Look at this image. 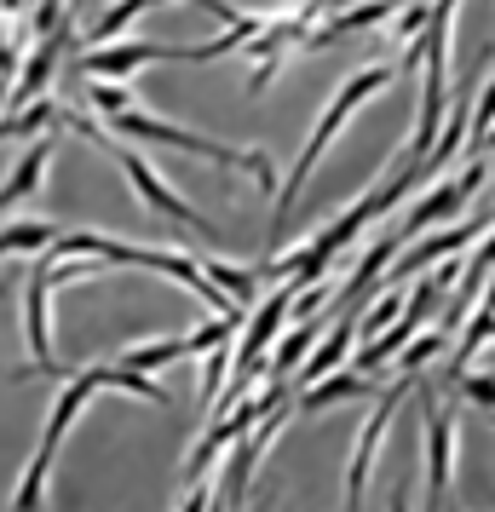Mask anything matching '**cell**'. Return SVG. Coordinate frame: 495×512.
<instances>
[{
    "mask_svg": "<svg viewBox=\"0 0 495 512\" xmlns=\"http://www.w3.org/2000/svg\"><path fill=\"white\" fill-rule=\"evenodd\" d=\"M490 150H495V121H490V133L478 139V156H490Z\"/></svg>",
    "mask_w": 495,
    "mask_h": 512,
    "instance_id": "obj_31",
    "label": "cell"
},
{
    "mask_svg": "<svg viewBox=\"0 0 495 512\" xmlns=\"http://www.w3.org/2000/svg\"><path fill=\"white\" fill-rule=\"evenodd\" d=\"M110 127H116L121 139L173 144V150H185V156H202V162H213V167L248 173V179L260 185V196H271V202H277V167H271V156H265V150H236V144H219V139H208V133H190V127H179V121H167V116H144L139 104H133V110H121Z\"/></svg>",
    "mask_w": 495,
    "mask_h": 512,
    "instance_id": "obj_1",
    "label": "cell"
},
{
    "mask_svg": "<svg viewBox=\"0 0 495 512\" xmlns=\"http://www.w3.org/2000/svg\"><path fill=\"white\" fill-rule=\"evenodd\" d=\"M110 156H116L121 162V173H127V185L139 190V202L150 213H162V219H173V225H179V231H196V236H219V225H213V219H202V213L190 208L185 196H179V190L167 185L162 173H156V167L144 162L139 150H127V144H110Z\"/></svg>",
    "mask_w": 495,
    "mask_h": 512,
    "instance_id": "obj_5",
    "label": "cell"
},
{
    "mask_svg": "<svg viewBox=\"0 0 495 512\" xmlns=\"http://www.w3.org/2000/svg\"><path fill=\"white\" fill-rule=\"evenodd\" d=\"M58 236H64V231H58L52 219H18V225H6V231H0V259H12V254H47Z\"/></svg>",
    "mask_w": 495,
    "mask_h": 512,
    "instance_id": "obj_18",
    "label": "cell"
},
{
    "mask_svg": "<svg viewBox=\"0 0 495 512\" xmlns=\"http://www.w3.org/2000/svg\"><path fill=\"white\" fill-rule=\"evenodd\" d=\"M398 317H403V294H398V288H386V294L357 317V334H375L380 323H398Z\"/></svg>",
    "mask_w": 495,
    "mask_h": 512,
    "instance_id": "obj_28",
    "label": "cell"
},
{
    "mask_svg": "<svg viewBox=\"0 0 495 512\" xmlns=\"http://www.w3.org/2000/svg\"><path fill=\"white\" fill-rule=\"evenodd\" d=\"M277 403H288V392L277 386V380H271L265 392H242V397H236L231 409H225V415L213 420L208 432H202V438L190 443V455H185V484L208 478L213 461H219V455H225V449H231L236 438H248V432H254V426H260V420L271 415V409H277Z\"/></svg>",
    "mask_w": 495,
    "mask_h": 512,
    "instance_id": "obj_3",
    "label": "cell"
},
{
    "mask_svg": "<svg viewBox=\"0 0 495 512\" xmlns=\"http://www.w3.org/2000/svg\"><path fill=\"white\" fill-rule=\"evenodd\" d=\"M47 173H52V139H29V150L12 162L6 185H0V213L12 208V202H24V196H41Z\"/></svg>",
    "mask_w": 495,
    "mask_h": 512,
    "instance_id": "obj_11",
    "label": "cell"
},
{
    "mask_svg": "<svg viewBox=\"0 0 495 512\" xmlns=\"http://www.w3.org/2000/svg\"><path fill=\"white\" fill-rule=\"evenodd\" d=\"M150 6H156V0H110V6L98 12L93 24H87V35H81V52H93V47H110V41H116L121 29L133 24L139 12H150Z\"/></svg>",
    "mask_w": 495,
    "mask_h": 512,
    "instance_id": "obj_16",
    "label": "cell"
},
{
    "mask_svg": "<svg viewBox=\"0 0 495 512\" xmlns=\"http://www.w3.org/2000/svg\"><path fill=\"white\" fill-rule=\"evenodd\" d=\"M81 374H87L93 386H116V392H133V397H144V403H156V409H173V397L162 392V380L127 369V363H87Z\"/></svg>",
    "mask_w": 495,
    "mask_h": 512,
    "instance_id": "obj_14",
    "label": "cell"
},
{
    "mask_svg": "<svg viewBox=\"0 0 495 512\" xmlns=\"http://www.w3.org/2000/svg\"><path fill=\"white\" fill-rule=\"evenodd\" d=\"M392 512H409V489H398V495H392Z\"/></svg>",
    "mask_w": 495,
    "mask_h": 512,
    "instance_id": "obj_32",
    "label": "cell"
},
{
    "mask_svg": "<svg viewBox=\"0 0 495 512\" xmlns=\"http://www.w3.org/2000/svg\"><path fill=\"white\" fill-rule=\"evenodd\" d=\"M392 64H369V70H357L340 93L323 104V116H317V127H311V139H306V150H300V162H294V173H288L283 185H277V231H283V219H288V208H294V196L306 190V179L317 173V162H323V150L334 144V133H346V121L369 104L375 93H386L392 87Z\"/></svg>",
    "mask_w": 495,
    "mask_h": 512,
    "instance_id": "obj_2",
    "label": "cell"
},
{
    "mask_svg": "<svg viewBox=\"0 0 495 512\" xmlns=\"http://www.w3.org/2000/svg\"><path fill=\"white\" fill-rule=\"evenodd\" d=\"M213 489H219V484H208V478H196V484H185V501H179V512H208Z\"/></svg>",
    "mask_w": 495,
    "mask_h": 512,
    "instance_id": "obj_30",
    "label": "cell"
},
{
    "mask_svg": "<svg viewBox=\"0 0 495 512\" xmlns=\"http://www.w3.org/2000/svg\"><path fill=\"white\" fill-rule=\"evenodd\" d=\"M93 392H98V386L81 369L58 386V397H52V415H47V432H41V443H47V449H58V443H64V432L81 420V409H87V397H93Z\"/></svg>",
    "mask_w": 495,
    "mask_h": 512,
    "instance_id": "obj_12",
    "label": "cell"
},
{
    "mask_svg": "<svg viewBox=\"0 0 495 512\" xmlns=\"http://www.w3.org/2000/svg\"><path fill=\"white\" fill-rule=\"evenodd\" d=\"M490 219H495V208H490Z\"/></svg>",
    "mask_w": 495,
    "mask_h": 512,
    "instance_id": "obj_36",
    "label": "cell"
},
{
    "mask_svg": "<svg viewBox=\"0 0 495 512\" xmlns=\"http://www.w3.org/2000/svg\"><path fill=\"white\" fill-rule=\"evenodd\" d=\"M438 357H449V328L415 334V340L398 351V369H403V374H415V369H426V363H438ZM415 380H421V374H415Z\"/></svg>",
    "mask_w": 495,
    "mask_h": 512,
    "instance_id": "obj_25",
    "label": "cell"
},
{
    "mask_svg": "<svg viewBox=\"0 0 495 512\" xmlns=\"http://www.w3.org/2000/svg\"><path fill=\"white\" fill-rule=\"evenodd\" d=\"M398 254H403V236H380L375 248H369L363 259H357V271L346 277V294H352V300H363V294L375 288L380 271H392V259H398Z\"/></svg>",
    "mask_w": 495,
    "mask_h": 512,
    "instance_id": "obj_20",
    "label": "cell"
},
{
    "mask_svg": "<svg viewBox=\"0 0 495 512\" xmlns=\"http://www.w3.org/2000/svg\"><path fill=\"white\" fill-rule=\"evenodd\" d=\"M426 24H432V0H398V12H392V35H386V47L403 52V47H415L426 35Z\"/></svg>",
    "mask_w": 495,
    "mask_h": 512,
    "instance_id": "obj_24",
    "label": "cell"
},
{
    "mask_svg": "<svg viewBox=\"0 0 495 512\" xmlns=\"http://www.w3.org/2000/svg\"><path fill=\"white\" fill-rule=\"evenodd\" d=\"M352 397H380V386L369 374H323L317 386L300 392V415H317V409H329V403H352Z\"/></svg>",
    "mask_w": 495,
    "mask_h": 512,
    "instance_id": "obj_13",
    "label": "cell"
},
{
    "mask_svg": "<svg viewBox=\"0 0 495 512\" xmlns=\"http://www.w3.org/2000/svg\"><path fill=\"white\" fill-rule=\"evenodd\" d=\"M24 340H29V363L18 369V380H70L75 369L58 363V346H52V282L41 271H29L24 282Z\"/></svg>",
    "mask_w": 495,
    "mask_h": 512,
    "instance_id": "obj_6",
    "label": "cell"
},
{
    "mask_svg": "<svg viewBox=\"0 0 495 512\" xmlns=\"http://www.w3.org/2000/svg\"><path fill=\"white\" fill-rule=\"evenodd\" d=\"M300 6H329V0H300Z\"/></svg>",
    "mask_w": 495,
    "mask_h": 512,
    "instance_id": "obj_33",
    "label": "cell"
},
{
    "mask_svg": "<svg viewBox=\"0 0 495 512\" xmlns=\"http://www.w3.org/2000/svg\"><path fill=\"white\" fill-rule=\"evenodd\" d=\"M202 265V277L219 282L236 305H254V288H260V271H248V265H231V259H196Z\"/></svg>",
    "mask_w": 495,
    "mask_h": 512,
    "instance_id": "obj_23",
    "label": "cell"
},
{
    "mask_svg": "<svg viewBox=\"0 0 495 512\" xmlns=\"http://www.w3.org/2000/svg\"><path fill=\"white\" fill-rule=\"evenodd\" d=\"M317 334H323V323H317V317H306V323L283 328V340H277V351H271L265 374H283V369H294V363H306L311 346H317Z\"/></svg>",
    "mask_w": 495,
    "mask_h": 512,
    "instance_id": "obj_22",
    "label": "cell"
},
{
    "mask_svg": "<svg viewBox=\"0 0 495 512\" xmlns=\"http://www.w3.org/2000/svg\"><path fill=\"white\" fill-rule=\"evenodd\" d=\"M409 392H415V374H398V386L375 397V409H369L363 432H357L352 466H346V512H363V501H369V472H375V455H380V443H386V432H392V420H398V409H403V397H409Z\"/></svg>",
    "mask_w": 495,
    "mask_h": 512,
    "instance_id": "obj_4",
    "label": "cell"
},
{
    "mask_svg": "<svg viewBox=\"0 0 495 512\" xmlns=\"http://www.w3.org/2000/svg\"><path fill=\"white\" fill-rule=\"evenodd\" d=\"M352 346H357V317H352V323H340V328H334V334L323 340V346H311V357L300 363V374H294V380H300V386H317L323 374H334V363H340V357H346Z\"/></svg>",
    "mask_w": 495,
    "mask_h": 512,
    "instance_id": "obj_15",
    "label": "cell"
},
{
    "mask_svg": "<svg viewBox=\"0 0 495 512\" xmlns=\"http://www.w3.org/2000/svg\"><path fill=\"white\" fill-rule=\"evenodd\" d=\"M490 426H495V415H490Z\"/></svg>",
    "mask_w": 495,
    "mask_h": 512,
    "instance_id": "obj_35",
    "label": "cell"
},
{
    "mask_svg": "<svg viewBox=\"0 0 495 512\" xmlns=\"http://www.w3.org/2000/svg\"><path fill=\"white\" fill-rule=\"evenodd\" d=\"M190 47H162V41H110V47H93L81 52V75L93 81H121V75L144 70V64H185Z\"/></svg>",
    "mask_w": 495,
    "mask_h": 512,
    "instance_id": "obj_8",
    "label": "cell"
},
{
    "mask_svg": "<svg viewBox=\"0 0 495 512\" xmlns=\"http://www.w3.org/2000/svg\"><path fill=\"white\" fill-rule=\"evenodd\" d=\"M426 403V512L438 507L455 484V415L432 403V392L421 397Z\"/></svg>",
    "mask_w": 495,
    "mask_h": 512,
    "instance_id": "obj_9",
    "label": "cell"
},
{
    "mask_svg": "<svg viewBox=\"0 0 495 512\" xmlns=\"http://www.w3.org/2000/svg\"><path fill=\"white\" fill-rule=\"evenodd\" d=\"M75 6H81V0H75ZM75 6H70V12H75Z\"/></svg>",
    "mask_w": 495,
    "mask_h": 512,
    "instance_id": "obj_34",
    "label": "cell"
},
{
    "mask_svg": "<svg viewBox=\"0 0 495 512\" xmlns=\"http://www.w3.org/2000/svg\"><path fill=\"white\" fill-rule=\"evenodd\" d=\"M231 369H236V340L208 351V363H202V380H196V409H213L225 386H231Z\"/></svg>",
    "mask_w": 495,
    "mask_h": 512,
    "instance_id": "obj_19",
    "label": "cell"
},
{
    "mask_svg": "<svg viewBox=\"0 0 495 512\" xmlns=\"http://www.w3.org/2000/svg\"><path fill=\"white\" fill-rule=\"evenodd\" d=\"M455 392L467 397L472 409L495 415V374H455Z\"/></svg>",
    "mask_w": 495,
    "mask_h": 512,
    "instance_id": "obj_29",
    "label": "cell"
},
{
    "mask_svg": "<svg viewBox=\"0 0 495 512\" xmlns=\"http://www.w3.org/2000/svg\"><path fill=\"white\" fill-rule=\"evenodd\" d=\"M81 98H87V104H93L104 121H116L121 110H133V98H139V93H133V87H121V81H93V75H87Z\"/></svg>",
    "mask_w": 495,
    "mask_h": 512,
    "instance_id": "obj_26",
    "label": "cell"
},
{
    "mask_svg": "<svg viewBox=\"0 0 495 512\" xmlns=\"http://www.w3.org/2000/svg\"><path fill=\"white\" fill-rule=\"evenodd\" d=\"M52 455H58V449L35 443V455H29V466H24V484L12 489V507H6V512H41L47 484H52Z\"/></svg>",
    "mask_w": 495,
    "mask_h": 512,
    "instance_id": "obj_17",
    "label": "cell"
},
{
    "mask_svg": "<svg viewBox=\"0 0 495 512\" xmlns=\"http://www.w3.org/2000/svg\"><path fill=\"white\" fill-rule=\"evenodd\" d=\"M484 185H490V156H472V162L455 173V179H444L438 190H421V202L409 208V219H403L398 236L409 242V236H421L426 225H449V219H461V213H467V202H472Z\"/></svg>",
    "mask_w": 495,
    "mask_h": 512,
    "instance_id": "obj_7",
    "label": "cell"
},
{
    "mask_svg": "<svg viewBox=\"0 0 495 512\" xmlns=\"http://www.w3.org/2000/svg\"><path fill=\"white\" fill-rule=\"evenodd\" d=\"M495 219L490 213H478V219H455L444 236H432V242H415V248H403L398 259H392V282H409V277H421V271H432L438 259H455L461 248H467L472 236H484Z\"/></svg>",
    "mask_w": 495,
    "mask_h": 512,
    "instance_id": "obj_10",
    "label": "cell"
},
{
    "mask_svg": "<svg viewBox=\"0 0 495 512\" xmlns=\"http://www.w3.org/2000/svg\"><path fill=\"white\" fill-rule=\"evenodd\" d=\"M490 121H495V75L484 81V93L472 98V110H467V144L478 150V139L490 133Z\"/></svg>",
    "mask_w": 495,
    "mask_h": 512,
    "instance_id": "obj_27",
    "label": "cell"
},
{
    "mask_svg": "<svg viewBox=\"0 0 495 512\" xmlns=\"http://www.w3.org/2000/svg\"><path fill=\"white\" fill-rule=\"evenodd\" d=\"M190 351H185V334H173V340H139V346H127V369H139V374H162L173 369V363H185Z\"/></svg>",
    "mask_w": 495,
    "mask_h": 512,
    "instance_id": "obj_21",
    "label": "cell"
}]
</instances>
